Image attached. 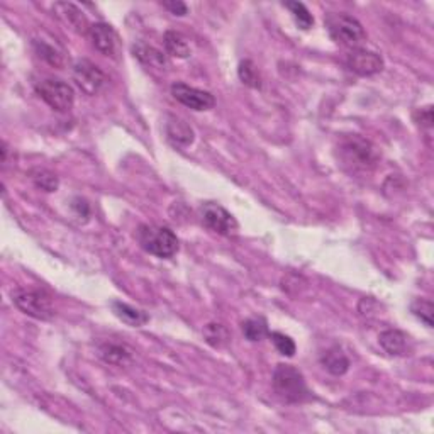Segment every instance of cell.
<instances>
[{"mask_svg": "<svg viewBox=\"0 0 434 434\" xmlns=\"http://www.w3.org/2000/svg\"><path fill=\"white\" fill-rule=\"evenodd\" d=\"M36 52L40 53V56L43 58L53 66H61L63 65V54L53 48L52 44L44 43V41H35Z\"/></svg>", "mask_w": 434, "mask_h": 434, "instance_id": "27", "label": "cell"}, {"mask_svg": "<svg viewBox=\"0 0 434 434\" xmlns=\"http://www.w3.org/2000/svg\"><path fill=\"white\" fill-rule=\"evenodd\" d=\"M321 365L327 370V372L336 375V377L344 375L349 370L348 356L344 355L343 349H339L338 346H332L327 349L326 353H323Z\"/></svg>", "mask_w": 434, "mask_h": 434, "instance_id": "18", "label": "cell"}, {"mask_svg": "<svg viewBox=\"0 0 434 434\" xmlns=\"http://www.w3.org/2000/svg\"><path fill=\"white\" fill-rule=\"evenodd\" d=\"M419 114V126L421 128L431 129L433 128V109L431 107H424L421 109Z\"/></svg>", "mask_w": 434, "mask_h": 434, "instance_id": "29", "label": "cell"}, {"mask_svg": "<svg viewBox=\"0 0 434 434\" xmlns=\"http://www.w3.org/2000/svg\"><path fill=\"white\" fill-rule=\"evenodd\" d=\"M32 182L37 188L44 192H56L58 191V176L53 174V171L44 170V168H37V170L32 171Z\"/></svg>", "mask_w": 434, "mask_h": 434, "instance_id": "23", "label": "cell"}, {"mask_svg": "<svg viewBox=\"0 0 434 434\" xmlns=\"http://www.w3.org/2000/svg\"><path fill=\"white\" fill-rule=\"evenodd\" d=\"M204 338L210 346L214 348H224L231 339V332L226 326L219 323H209L204 327Z\"/></svg>", "mask_w": 434, "mask_h": 434, "instance_id": "20", "label": "cell"}, {"mask_svg": "<svg viewBox=\"0 0 434 434\" xmlns=\"http://www.w3.org/2000/svg\"><path fill=\"white\" fill-rule=\"evenodd\" d=\"M165 131H167L168 139H170L171 143H175V145H179V146L192 145L193 131L187 122L179 119V117H174V116L168 117V121L165 124Z\"/></svg>", "mask_w": 434, "mask_h": 434, "instance_id": "15", "label": "cell"}, {"mask_svg": "<svg viewBox=\"0 0 434 434\" xmlns=\"http://www.w3.org/2000/svg\"><path fill=\"white\" fill-rule=\"evenodd\" d=\"M326 28L330 31L332 41L344 46V48L358 49L366 41L363 26L348 14H341V12L339 14H336V12L327 14Z\"/></svg>", "mask_w": 434, "mask_h": 434, "instance_id": "3", "label": "cell"}, {"mask_svg": "<svg viewBox=\"0 0 434 434\" xmlns=\"http://www.w3.org/2000/svg\"><path fill=\"white\" fill-rule=\"evenodd\" d=\"M412 314L417 319H421L426 326L433 327V314H434V306L431 301H426V299H416L411 306Z\"/></svg>", "mask_w": 434, "mask_h": 434, "instance_id": "25", "label": "cell"}, {"mask_svg": "<svg viewBox=\"0 0 434 434\" xmlns=\"http://www.w3.org/2000/svg\"><path fill=\"white\" fill-rule=\"evenodd\" d=\"M53 12L56 14L58 19L63 20V23H65L66 26H70L73 31L82 32V35L83 32L90 31L87 18L83 16V12L80 11L77 6H73V4H68V2L54 4Z\"/></svg>", "mask_w": 434, "mask_h": 434, "instance_id": "12", "label": "cell"}, {"mask_svg": "<svg viewBox=\"0 0 434 434\" xmlns=\"http://www.w3.org/2000/svg\"><path fill=\"white\" fill-rule=\"evenodd\" d=\"M92 44L99 53L105 54V56H114L117 49V36L112 26L105 23H95L90 26L88 31Z\"/></svg>", "mask_w": 434, "mask_h": 434, "instance_id": "11", "label": "cell"}, {"mask_svg": "<svg viewBox=\"0 0 434 434\" xmlns=\"http://www.w3.org/2000/svg\"><path fill=\"white\" fill-rule=\"evenodd\" d=\"M270 338H272V343L275 344L277 351L284 356H294L296 355V343L290 336L284 334V332H270Z\"/></svg>", "mask_w": 434, "mask_h": 434, "instance_id": "26", "label": "cell"}, {"mask_svg": "<svg viewBox=\"0 0 434 434\" xmlns=\"http://www.w3.org/2000/svg\"><path fill=\"white\" fill-rule=\"evenodd\" d=\"M133 53H134V56L141 61V65H145L146 68H151L155 71H165L170 68V63H168L167 54L163 52H159V49L155 48V46L138 43L133 46Z\"/></svg>", "mask_w": 434, "mask_h": 434, "instance_id": "13", "label": "cell"}, {"mask_svg": "<svg viewBox=\"0 0 434 434\" xmlns=\"http://www.w3.org/2000/svg\"><path fill=\"white\" fill-rule=\"evenodd\" d=\"M348 66L349 70L355 71L361 77H372V75L380 73L383 70V60L378 53L366 52V49H351L348 54Z\"/></svg>", "mask_w": 434, "mask_h": 434, "instance_id": "10", "label": "cell"}, {"mask_svg": "<svg viewBox=\"0 0 434 434\" xmlns=\"http://www.w3.org/2000/svg\"><path fill=\"white\" fill-rule=\"evenodd\" d=\"M12 302L23 314L29 318L49 321L54 315L53 301L48 294L32 289H18L12 292Z\"/></svg>", "mask_w": 434, "mask_h": 434, "instance_id": "4", "label": "cell"}, {"mask_svg": "<svg viewBox=\"0 0 434 434\" xmlns=\"http://www.w3.org/2000/svg\"><path fill=\"white\" fill-rule=\"evenodd\" d=\"M285 7L292 12L294 19H296L297 26L301 29H311L314 24V18L311 16V12L307 11V7L302 2H287Z\"/></svg>", "mask_w": 434, "mask_h": 434, "instance_id": "24", "label": "cell"}, {"mask_svg": "<svg viewBox=\"0 0 434 434\" xmlns=\"http://www.w3.org/2000/svg\"><path fill=\"white\" fill-rule=\"evenodd\" d=\"M243 334L244 338L253 341V343L265 339L267 336H270L268 323L263 318L248 319V321L243 323Z\"/></svg>", "mask_w": 434, "mask_h": 434, "instance_id": "21", "label": "cell"}, {"mask_svg": "<svg viewBox=\"0 0 434 434\" xmlns=\"http://www.w3.org/2000/svg\"><path fill=\"white\" fill-rule=\"evenodd\" d=\"M273 389L277 395L287 404L304 402L309 397L306 378L296 366L280 363L273 372Z\"/></svg>", "mask_w": 434, "mask_h": 434, "instance_id": "1", "label": "cell"}, {"mask_svg": "<svg viewBox=\"0 0 434 434\" xmlns=\"http://www.w3.org/2000/svg\"><path fill=\"white\" fill-rule=\"evenodd\" d=\"M383 351L390 356H404L409 351V336L399 330H387L378 336Z\"/></svg>", "mask_w": 434, "mask_h": 434, "instance_id": "14", "label": "cell"}, {"mask_svg": "<svg viewBox=\"0 0 434 434\" xmlns=\"http://www.w3.org/2000/svg\"><path fill=\"white\" fill-rule=\"evenodd\" d=\"M73 80L87 95H97L105 85V75L99 66L88 60H78L73 65Z\"/></svg>", "mask_w": 434, "mask_h": 434, "instance_id": "8", "label": "cell"}, {"mask_svg": "<svg viewBox=\"0 0 434 434\" xmlns=\"http://www.w3.org/2000/svg\"><path fill=\"white\" fill-rule=\"evenodd\" d=\"M171 95H174L176 102L192 109V111H209L216 105V99L210 92L191 87L187 83H174L171 85Z\"/></svg>", "mask_w": 434, "mask_h": 434, "instance_id": "9", "label": "cell"}, {"mask_svg": "<svg viewBox=\"0 0 434 434\" xmlns=\"http://www.w3.org/2000/svg\"><path fill=\"white\" fill-rule=\"evenodd\" d=\"M163 7H165L167 11H170L171 14L175 16H185L188 12L187 6H185L183 2H180V0H171V2H163Z\"/></svg>", "mask_w": 434, "mask_h": 434, "instance_id": "28", "label": "cell"}, {"mask_svg": "<svg viewBox=\"0 0 434 434\" xmlns=\"http://www.w3.org/2000/svg\"><path fill=\"white\" fill-rule=\"evenodd\" d=\"M200 219L207 229L222 236H231L238 231V222L233 214L227 212L222 205L216 202H205L200 207Z\"/></svg>", "mask_w": 434, "mask_h": 434, "instance_id": "7", "label": "cell"}, {"mask_svg": "<svg viewBox=\"0 0 434 434\" xmlns=\"http://www.w3.org/2000/svg\"><path fill=\"white\" fill-rule=\"evenodd\" d=\"M138 241L143 250L158 258H171L179 251V238L165 226H141L138 229Z\"/></svg>", "mask_w": 434, "mask_h": 434, "instance_id": "2", "label": "cell"}, {"mask_svg": "<svg viewBox=\"0 0 434 434\" xmlns=\"http://www.w3.org/2000/svg\"><path fill=\"white\" fill-rule=\"evenodd\" d=\"M36 92L49 107L58 112H66L73 107L75 92L68 83L58 78H44L36 85Z\"/></svg>", "mask_w": 434, "mask_h": 434, "instance_id": "6", "label": "cell"}, {"mask_svg": "<svg viewBox=\"0 0 434 434\" xmlns=\"http://www.w3.org/2000/svg\"><path fill=\"white\" fill-rule=\"evenodd\" d=\"M71 207L75 209V212H77L78 217H88V216H90V207H88L87 200L80 199V197H77V199H73V204H71Z\"/></svg>", "mask_w": 434, "mask_h": 434, "instance_id": "30", "label": "cell"}, {"mask_svg": "<svg viewBox=\"0 0 434 434\" xmlns=\"http://www.w3.org/2000/svg\"><path fill=\"white\" fill-rule=\"evenodd\" d=\"M163 44H165L167 54H170V56L188 58L192 54L191 43L187 37L176 31H167L163 36Z\"/></svg>", "mask_w": 434, "mask_h": 434, "instance_id": "19", "label": "cell"}, {"mask_svg": "<svg viewBox=\"0 0 434 434\" xmlns=\"http://www.w3.org/2000/svg\"><path fill=\"white\" fill-rule=\"evenodd\" d=\"M339 153L343 162L351 168H355V170H368V168L375 167L378 159V155L372 143L356 136V134H353V136L346 138L341 143Z\"/></svg>", "mask_w": 434, "mask_h": 434, "instance_id": "5", "label": "cell"}, {"mask_svg": "<svg viewBox=\"0 0 434 434\" xmlns=\"http://www.w3.org/2000/svg\"><path fill=\"white\" fill-rule=\"evenodd\" d=\"M238 77L246 87L261 88V77H260L258 70H256L255 63L250 61V60H244V61L239 63Z\"/></svg>", "mask_w": 434, "mask_h": 434, "instance_id": "22", "label": "cell"}, {"mask_svg": "<svg viewBox=\"0 0 434 434\" xmlns=\"http://www.w3.org/2000/svg\"><path fill=\"white\" fill-rule=\"evenodd\" d=\"M112 311L122 323L129 324V326H133V327H141L150 321V315L146 314L145 311L136 309V307L124 304V302H119V301L112 302Z\"/></svg>", "mask_w": 434, "mask_h": 434, "instance_id": "16", "label": "cell"}, {"mask_svg": "<svg viewBox=\"0 0 434 434\" xmlns=\"http://www.w3.org/2000/svg\"><path fill=\"white\" fill-rule=\"evenodd\" d=\"M100 358L105 361V363L117 365V366H126L131 363L133 360V351L124 344H117V343H104L99 349Z\"/></svg>", "mask_w": 434, "mask_h": 434, "instance_id": "17", "label": "cell"}]
</instances>
